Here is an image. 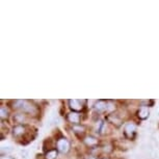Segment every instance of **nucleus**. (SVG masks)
<instances>
[{"mask_svg":"<svg viewBox=\"0 0 159 159\" xmlns=\"http://www.w3.org/2000/svg\"><path fill=\"white\" fill-rule=\"evenodd\" d=\"M15 106L17 109H20L21 111L23 112H28V113H34L37 112V108L35 106H34L32 104L29 103L28 101H25V100H18L15 102Z\"/></svg>","mask_w":159,"mask_h":159,"instance_id":"obj_1","label":"nucleus"},{"mask_svg":"<svg viewBox=\"0 0 159 159\" xmlns=\"http://www.w3.org/2000/svg\"><path fill=\"white\" fill-rule=\"evenodd\" d=\"M56 147H57V150L59 152L67 153L70 150V143L67 139H61L56 143Z\"/></svg>","mask_w":159,"mask_h":159,"instance_id":"obj_2","label":"nucleus"},{"mask_svg":"<svg viewBox=\"0 0 159 159\" xmlns=\"http://www.w3.org/2000/svg\"><path fill=\"white\" fill-rule=\"evenodd\" d=\"M135 131H136V126L134 125L133 123H128V124H126L124 128V133L126 137H128V139H133L134 134H135Z\"/></svg>","mask_w":159,"mask_h":159,"instance_id":"obj_3","label":"nucleus"},{"mask_svg":"<svg viewBox=\"0 0 159 159\" xmlns=\"http://www.w3.org/2000/svg\"><path fill=\"white\" fill-rule=\"evenodd\" d=\"M83 102L81 100H76V99H73V100H69V104H70V107L74 111H80L83 108Z\"/></svg>","mask_w":159,"mask_h":159,"instance_id":"obj_4","label":"nucleus"},{"mask_svg":"<svg viewBox=\"0 0 159 159\" xmlns=\"http://www.w3.org/2000/svg\"><path fill=\"white\" fill-rule=\"evenodd\" d=\"M26 133V127H24L23 125H18L13 129V134L15 137H20L24 135Z\"/></svg>","mask_w":159,"mask_h":159,"instance_id":"obj_5","label":"nucleus"},{"mask_svg":"<svg viewBox=\"0 0 159 159\" xmlns=\"http://www.w3.org/2000/svg\"><path fill=\"white\" fill-rule=\"evenodd\" d=\"M68 120H69V122H71L72 124H78V123L80 122V116H79V113H77V112H70L68 115Z\"/></svg>","mask_w":159,"mask_h":159,"instance_id":"obj_6","label":"nucleus"},{"mask_svg":"<svg viewBox=\"0 0 159 159\" xmlns=\"http://www.w3.org/2000/svg\"><path fill=\"white\" fill-rule=\"evenodd\" d=\"M149 113L150 112H149L148 107L143 106V107H140L139 109V111H137V116H139V118L140 120H146L149 116Z\"/></svg>","mask_w":159,"mask_h":159,"instance_id":"obj_7","label":"nucleus"},{"mask_svg":"<svg viewBox=\"0 0 159 159\" xmlns=\"http://www.w3.org/2000/svg\"><path fill=\"white\" fill-rule=\"evenodd\" d=\"M107 120H108L111 124L116 125V127H119V126L122 124V120L120 118H118V116L116 115H109L108 116H107Z\"/></svg>","mask_w":159,"mask_h":159,"instance_id":"obj_8","label":"nucleus"},{"mask_svg":"<svg viewBox=\"0 0 159 159\" xmlns=\"http://www.w3.org/2000/svg\"><path fill=\"white\" fill-rule=\"evenodd\" d=\"M106 108H107V104L105 103L104 101H98L97 103L95 104V109L99 112L104 111Z\"/></svg>","mask_w":159,"mask_h":159,"instance_id":"obj_9","label":"nucleus"},{"mask_svg":"<svg viewBox=\"0 0 159 159\" xmlns=\"http://www.w3.org/2000/svg\"><path fill=\"white\" fill-rule=\"evenodd\" d=\"M84 143L88 145L89 147H94L98 143V139H95L94 136H88L86 139H84Z\"/></svg>","mask_w":159,"mask_h":159,"instance_id":"obj_10","label":"nucleus"},{"mask_svg":"<svg viewBox=\"0 0 159 159\" xmlns=\"http://www.w3.org/2000/svg\"><path fill=\"white\" fill-rule=\"evenodd\" d=\"M46 159H55L57 157V151L56 150H50L46 153Z\"/></svg>","mask_w":159,"mask_h":159,"instance_id":"obj_11","label":"nucleus"},{"mask_svg":"<svg viewBox=\"0 0 159 159\" xmlns=\"http://www.w3.org/2000/svg\"><path fill=\"white\" fill-rule=\"evenodd\" d=\"M0 116H1V119H7L8 116V109L7 107H1V109H0Z\"/></svg>","mask_w":159,"mask_h":159,"instance_id":"obj_12","label":"nucleus"},{"mask_svg":"<svg viewBox=\"0 0 159 159\" xmlns=\"http://www.w3.org/2000/svg\"><path fill=\"white\" fill-rule=\"evenodd\" d=\"M13 148H11V147H10V146H2L1 147V154L3 155L4 153H10V152H11L13 151Z\"/></svg>","mask_w":159,"mask_h":159,"instance_id":"obj_13","label":"nucleus"},{"mask_svg":"<svg viewBox=\"0 0 159 159\" xmlns=\"http://www.w3.org/2000/svg\"><path fill=\"white\" fill-rule=\"evenodd\" d=\"M24 120H25V118H24L23 115H17V116H15V118H14V121L16 123H23Z\"/></svg>","mask_w":159,"mask_h":159,"instance_id":"obj_14","label":"nucleus"},{"mask_svg":"<svg viewBox=\"0 0 159 159\" xmlns=\"http://www.w3.org/2000/svg\"><path fill=\"white\" fill-rule=\"evenodd\" d=\"M21 157L23 159H27L28 158V151H26V150H21Z\"/></svg>","mask_w":159,"mask_h":159,"instance_id":"obj_15","label":"nucleus"},{"mask_svg":"<svg viewBox=\"0 0 159 159\" xmlns=\"http://www.w3.org/2000/svg\"><path fill=\"white\" fill-rule=\"evenodd\" d=\"M1 159H14V158H11V157H8V156H7V157H3V156H2V157H1Z\"/></svg>","mask_w":159,"mask_h":159,"instance_id":"obj_16","label":"nucleus"},{"mask_svg":"<svg viewBox=\"0 0 159 159\" xmlns=\"http://www.w3.org/2000/svg\"><path fill=\"white\" fill-rule=\"evenodd\" d=\"M89 159H97V158H95V157H89Z\"/></svg>","mask_w":159,"mask_h":159,"instance_id":"obj_17","label":"nucleus"}]
</instances>
